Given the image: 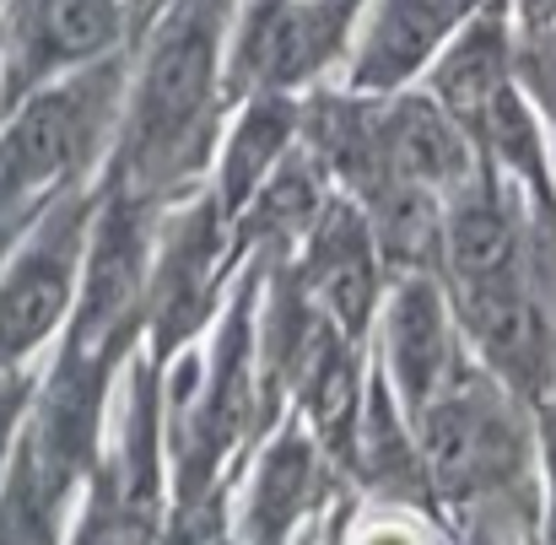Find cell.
<instances>
[{
	"instance_id": "obj_1",
	"label": "cell",
	"mask_w": 556,
	"mask_h": 545,
	"mask_svg": "<svg viewBox=\"0 0 556 545\" xmlns=\"http://www.w3.org/2000/svg\"><path fill=\"white\" fill-rule=\"evenodd\" d=\"M227 16L200 5H168L130 38L125 109L98 179L152 200H179L211 174V152L227 119Z\"/></svg>"
},
{
	"instance_id": "obj_2",
	"label": "cell",
	"mask_w": 556,
	"mask_h": 545,
	"mask_svg": "<svg viewBox=\"0 0 556 545\" xmlns=\"http://www.w3.org/2000/svg\"><path fill=\"white\" fill-rule=\"evenodd\" d=\"M130 49L22 92L0 119V205H49L65 189L98 183L119 109Z\"/></svg>"
},
{
	"instance_id": "obj_3",
	"label": "cell",
	"mask_w": 556,
	"mask_h": 545,
	"mask_svg": "<svg viewBox=\"0 0 556 545\" xmlns=\"http://www.w3.org/2000/svg\"><path fill=\"white\" fill-rule=\"evenodd\" d=\"M525 410L530 405L514 389H503L476 357H465L454 378L410 416L427 492L448 508L525 492L535 459V421Z\"/></svg>"
},
{
	"instance_id": "obj_4",
	"label": "cell",
	"mask_w": 556,
	"mask_h": 545,
	"mask_svg": "<svg viewBox=\"0 0 556 545\" xmlns=\"http://www.w3.org/2000/svg\"><path fill=\"white\" fill-rule=\"evenodd\" d=\"M232 276L238 265L227 249V216L216 194L200 183L179 200H168L157 216L152 276H147V330H141V352L163 372L205 335V325L227 303Z\"/></svg>"
},
{
	"instance_id": "obj_5",
	"label": "cell",
	"mask_w": 556,
	"mask_h": 545,
	"mask_svg": "<svg viewBox=\"0 0 556 545\" xmlns=\"http://www.w3.org/2000/svg\"><path fill=\"white\" fill-rule=\"evenodd\" d=\"M368 0H243L227 27L222 81L227 103L243 92H314L352 49Z\"/></svg>"
},
{
	"instance_id": "obj_6",
	"label": "cell",
	"mask_w": 556,
	"mask_h": 545,
	"mask_svg": "<svg viewBox=\"0 0 556 545\" xmlns=\"http://www.w3.org/2000/svg\"><path fill=\"white\" fill-rule=\"evenodd\" d=\"M98 183L65 189L0 265V367H27L71 319Z\"/></svg>"
},
{
	"instance_id": "obj_7",
	"label": "cell",
	"mask_w": 556,
	"mask_h": 545,
	"mask_svg": "<svg viewBox=\"0 0 556 545\" xmlns=\"http://www.w3.org/2000/svg\"><path fill=\"white\" fill-rule=\"evenodd\" d=\"M276 265L292 276V287H298L346 341L368 346L389 270H383V254H378L368 211H363L352 194L330 189V200L319 205L314 227H308V232L298 238V249L281 254Z\"/></svg>"
},
{
	"instance_id": "obj_8",
	"label": "cell",
	"mask_w": 556,
	"mask_h": 545,
	"mask_svg": "<svg viewBox=\"0 0 556 545\" xmlns=\"http://www.w3.org/2000/svg\"><path fill=\"white\" fill-rule=\"evenodd\" d=\"M130 49V5L125 0H11L0 33V98L98 65Z\"/></svg>"
},
{
	"instance_id": "obj_9",
	"label": "cell",
	"mask_w": 556,
	"mask_h": 545,
	"mask_svg": "<svg viewBox=\"0 0 556 545\" xmlns=\"http://www.w3.org/2000/svg\"><path fill=\"white\" fill-rule=\"evenodd\" d=\"M372 335H378V372L405 416H416L465 363V335L438 270H394L383 281Z\"/></svg>"
},
{
	"instance_id": "obj_10",
	"label": "cell",
	"mask_w": 556,
	"mask_h": 545,
	"mask_svg": "<svg viewBox=\"0 0 556 545\" xmlns=\"http://www.w3.org/2000/svg\"><path fill=\"white\" fill-rule=\"evenodd\" d=\"M481 5L486 0H368L341 65V87L368 98L416 87L443 43L459 33V22Z\"/></svg>"
},
{
	"instance_id": "obj_11",
	"label": "cell",
	"mask_w": 556,
	"mask_h": 545,
	"mask_svg": "<svg viewBox=\"0 0 556 545\" xmlns=\"http://www.w3.org/2000/svg\"><path fill=\"white\" fill-rule=\"evenodd\" d=\"M330 454L319 448V438L308 432V421L292 410L270 427V438L254 454L243 503H238V541L243 545H292L298 524L308 519L319 481H325Z\"/></svg>"
},
{
	"instance_id": "obj_12",
	"label": "cell",
	"mask_w": 556,
	"mask_h": 545,
	"mask_svg": "<svg viewBox=\"0 0 556 545\" xmlns=\"http://www.w3.org/2000/svg\"><path fill=\"white\" fill-rule=\"evenodd\" d=\"M519 81V27L508 0H486L459 22V33L443 43V54L427 65L416 87L432 92V103L470 136L481 114Z\"/></svg>"
},
{
	"instance_id": "obj_13",
	"label": "cell",
	"mask_w": 556,
	"mask_h": 545,
	"mask_svg": "<svg viewBox=\"0 0 556 545\" xmlns=\"http://www.w3.org/2000/svg\"><path fill=\"white\" fill-rule=\"evenodd\" d=\"M378 157H383V179L427 189V194H454L459 183L481 168L476 141L432 103L427 87H405L378 98Z\"/></svg>"
},
{
	"instance_id": "obj_14",
	"label": "cell",
	"mask_w": 556,
	"mask_h": 545,
	"mask_svg": "<svg viewBox=\"0 0 556 545\" xmlns=\"http://www.w3.org/2000/svg\"><path fill=\"white\" fill-rule=\"evenodd\" d=\"M298 130H303V98L292 92H243L227 109L216 152H211V174H205V189L216 194L227 221L281 168V157L298 147Z\"/></svg>"
},
{
	"instance_id": "obj_15",
	"label": "cell",
	"mask_w": 556,
	"mask_h": 545,
	"mask_svg": "<svg viewBox=\"0 0 556 545\" xmlns=\"http://www.w3.org/2000/svg\"><path fill=\"white\" fill-rule=\"evenodd\" d=\"M330 189H336V183L325 179V168H319V163L303 152V141H298V147L281 157V168L260 183V189L243 200V211L227 221L232 265L260 259V254H270V259L292 254L298 238L314 227L319 205L330 200Z\"/></svg>"
},
{
	"instance_id": "obj_16",
	"label": "cell",
	"mask_w": 556,
	"mask_h": 545,
	"mask_svg": "<svg viewBox=\"0 0 556 545\" xmlns=\"http://www.w3.org/2000/svg\"><path fill=\"white\" fill-rule=\"evenodd\" d=\"M81 492L87 497L76 508V524H71V535L60 545H130V530L119 519V497H114V476H109L103 459H98V470L87 476Z\"/></svg>"
},
{
	"instance_id": "obj_17",
	"label": "cell",
	"mask_w": 556,
	"mask_h": 545,
	"mask_svg": "<svg viewBox=\"0 0 556 545\" xmlns=\"http://www.w3.org/2000/svg\"><path fill=\"white\" fill-rule=\"evenodd\" d=\"M33 372L27 367H0V481H5V465L16 454V438L27 427V410H33Z\"/></svg>"
},
{
	"instance_id": "obj_18",
	"label": "cell",
	"mask_w": 556,
	"mask_h": 545,
	"mask_svg": "<svg viewBox=\"0 0 556 545\" xmlns=\"http://www.w3.org/2000/svg\"><path fill=\"white\" fill-rule=\"evenodd\" d=\"M535 416V454H541V470H546V541H556V394L530 405Z\"/></svg>"
},
{
	"instance_id": "obj_19",
	"label": "cell",
	"mask_w": 556,
	"mask_h": 545,
	"mask_svg": "<svg viewBox=\"0 0 556 545\" xmlns=\"http://www.w3.org/2000/svg\"><path fill=\"white\" fill-rule=\"evenodd\" d=\"M125 5H130V38H136V33H141L152 16H163L168 5H200V11H211V16H227V22H232L243 0H125Z\"/></svg>"
},
{
	"instance_id": "obj_20",
	"label": "cell",
	"mask_w": 556,
	"mask_h": 545,
	"mask_svg": "<svg viewBox=\"0 0 556 545\" xmlns=\"http://www.w3.org/2000/svg\"><path fill=\"white\" fill-rule=\"evenodd\" d=\"M519 38H556V0H508Z\"/></svg>"
},
{
	"instance_id": "obj_21",
	"label": "cell",
	"mask_w": 556,
	"mask_h": 545,
	"mask_svg": "<svg viewBox=\"0 0 556 545\" xmlns=\"http://www.w3.org/2000/svg\"><path fill=\"white\" fill-rule=\"evenodd\" d=\"M49 205H0V265L11 259V249L22 243V232L43 216Z\"/></svg>"
},
{
	"instance_id": "obj_22",
	"label": "cell",
	"mask_w": 556,
	"mask_h": 545,
	"mask_svg": "<svg viewBox=\"0 0 556 545\" xmlns=\"http://www.w3.org/2000/svg\"><path fill=\"white\" fill-rule=\"evenodd\" d=\"M5 16H11V0H0V27H5Z\"/></svg>"
},
{
	"instance_id": "obj_23",
	"label": "cell",
	"mask_w": 556,
	"mask_h": 545,
	"mask_svg": "<svg viewBox=\"0 0 556 545\" xmlns=\"http://www.w3.org/2000/svg\"><path fill=\"white\" fill-rule=\"evenodd\" d=\"M5 109H11V103H5V98H0V119H5Z\"/></svg>"
},
{
	"instance_id": "obj_24",
	"label": "cell",
	"mask_w": 556,
	"mask_h": 545,
	"mask_svg": "<svg viewBox=\"0 0 556 545\" xmlns=\"http://www.w3.org/2000/svg\"><path fill=\"white\" fill-rule=\"evenodd\" d=\"M530 545H556V541H546V535H541V541H530Z\"/></svg>"
}]
</instances>
